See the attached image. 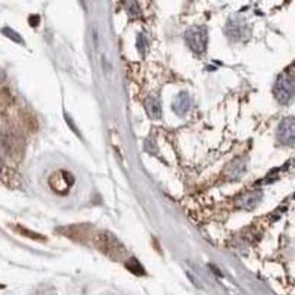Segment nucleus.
Wrapping results in <instances>:
<instances>
[{"instance_id": "nucleus-1", "label": "nucleus", "mask_w": 295, "mask_h": 295, "mask_svg": "<svg viewBox=\"0 0 295 295\" xmlns=\"http://www.w3.org/2000/svg\"><path fill=\"white\" fill-rule=\"evenodd\" d=\"M95 246L98 249L112 259H121L127 254V250L114 234L102 232L95 238Z\"/></svg>"}, {"instance_id": "nucleus-2", "label": "nucleus", "mask_w": 295, "mask_h": 295, "mask_svg": "<svg viewBox=\"0 0 295 295\" xmlns=\"http://www.w3.org/2000/svg\"><path fill=\"white\" fill-rule=\"evenodd\" d=\"M274 93L281 102H288L295 94V77L289 73H284L277 79Z\"/></svg>"}, {"instance_id": "nucleus-3", "label": "nucleus", "mask_w": 295, "mask_h": 295, "mask_svg": "<svg viewBox=\"0 0 295 295\" xmlns=\"http://www.w3.org/2000/svg\"><path fill=\"white\" fill-rule=\"evenodd\" d=\"M185 41L195 53L201 54L206 50L207 32L203 26H192L185 32Z\"/></svg>"}, {"instance_id": "nucleus-4", "label": "nucleus", "mask_w": 295, "mask_h": 295, "mask_svg": "<svg viewBox=\"0 0 295 295\" xmlns=\"http://www.w3.org/2000/svg\"><path fill=\"white\" fill-rule=\"evenodd\" d=\"M277 136L283 144L295 145V118L288 117L284 119L279 127Z\"/></svg>"}, {"instance_id": "nucleus-5", "label": "nucleus", "mask_w": 295, "mask_h": 295, "mask_svg": "<svg viewBox=\"0 0 295 295\" xmlns=\"http://www.w3.org/2000/svg\"><path fill=\"white\" fill-rule=\"evenodd\" d=\"M261 197H262V195L259 191H252V192H249L247 194L242 195L240 198H237L236 204L242 209L251 210L258 204L260 199H261Z\"/></svg>"}, {"instance_id": "nucleus-6", "label": "nucleus", "mask_w": 295, "mask_h": 295, "mask_svg": "<svg viewBox=\"0 0 295 295\" xmlns=\"http://www.w3.org/2000/svg\"><path fill=\"white\" fill-rule=\"evenodd\" d=\"M190 108L189 95L186 93H180L172 102V109L178 115H184Z\"/></svg>"}, {"instance_id": "nucleus-7", "label": "nucleus", "mask_w": 295, "mask_h": 295, "mask_svg": "<svg viewBox=\"0 0 295 295\" xmlns=\"http://www.w3.org/2000/svg\"><path fill=\"white\" fill-rule=\"evenodd\" d=\"M145 109L148 115L151 119L161 118L162 116V107L157 98L154 96H149L146 98Z\"/></svg>"}, {"instance_id": "nucleus-8", "label": "nucleus", "mask_w": 295, "mask_h": 295, "mask_svg": "<svg viewBox=\"0 0 295 295\" xmlns=\"http://www.w3.org/2000/svg\"><path fill=\"white\" fill-rule=\"evenodd\" d=\"M246 32V27L240 20L234 19L233 22H229L228 33L234 39H240Z\"/></svg>"}, {"instance_id": "nucleus-9", "label": "nucleus", "mask_w": 295, "mask_h": 295, "mask_svg": "<svg viewBox=\"0 0 295 295\" xmlns=\"http://www.w3.org/2000/svg\"><path fill=\"white\" fill-rule=\"evenodd\" d=\"M125 267L127 268L129 272H131L136 276H143L145 274V269L140 263V261L136 259L135 257H131L128 261H126Z\"/></svg>"}, {"instance_id": "nucleus-10", "label": "nucleus", "mask_w": 295, "mask_h": 295, "mask_svg": "<svg viewBox=\"0 0 295 295\" xmlns=\"http://www.w3.org/2000/svg\"><path fill=\"white\" fill-rule=\"evenodd\" d=\"M14 230L19 234H22L25 237L30 238L31 240H36V241H44V240H45V237H44V235L36 233V232H32L31 230L23 228L22 226H18L16 229Z\"/></svg>"}, {"instance_id": "nucleus-11", "label": "nucleus", "mask_w": 295, "mask_h": 295, "mask_svg": "<svg viewBox=\"0 0 295 295\" xmlns=\"http://www.w3.org/2000/svg\"><path fill=\"white\" fill-rule=\"evenodd\" d=\"M2 32H3L7 37H9V39L12 40V41L18 43V44H22V43H23V40H22L21 36H20L19 33H17L16 31H14L12 29H10V28H8V27L3 28Z\"/></svg>"}, {"instance_id": "nucleus-12", "label": "nucleus", "mask_w": 295, "mask_h": 295, "mask_svg": "<svg viewBox=\"0 0 295 295\" xmlns=\"http://www.w3.org/2000/svg\"><path fill=\"white\" fill-rule=\"evenodd\" d=\"M126 5H127V9L130 16L137 17L140 15V9H138L137 2L129 1V2H127Z\"/></svg>"}, {"instance_id": "nucleus-13", "label": "nucleus", "mask_w": 295, "mask_h": 295, "mask_svg": "<svg viewBox=\"0 0 295 295\" xmlns=\"http://www.w3.org/2000/svg\"><path fill=\"white\" fill-rule=\"evenodd\" d=\"M39 21V17H38V16H36V15H32L31 18L29 19V22H30V24H31V26H36V25H38Z\"/></svg>"}, {"instance_id": "nucleus-14", "label": "nucleus", "mask_w": 295, "mask_h": 295, "mask_svg": "<svg viewBox=\"0 0 295 295\" xmlns=\"http://www.w3.org/2000/svg\"><path fill=\"white\" fill-rule=\"evenodd\" d=\"M66 122H67V124L70 125V127H71V128H72V130H73V131H75V132L77 133V134H79V131H78V129L76 128L75 124H73V122H72V120H71V117H68L67 115H66Z\"/></svg>"}]
</instances>
